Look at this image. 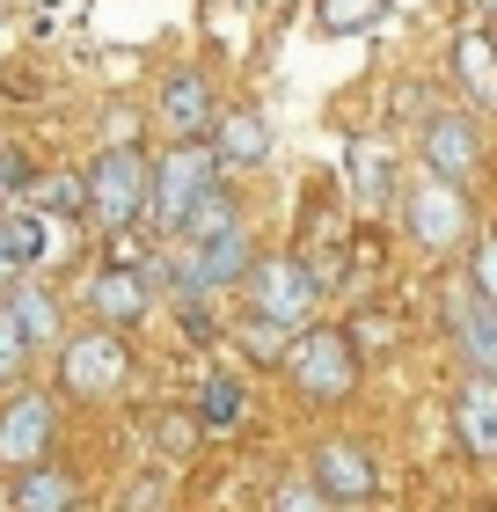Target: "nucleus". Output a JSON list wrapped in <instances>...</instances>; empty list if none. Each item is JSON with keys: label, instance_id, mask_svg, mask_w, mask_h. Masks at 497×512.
<instances>
[{"label": "nucleus", "instance_id": "f257e3e1", "mask_svg": "<svg viewBox=\"0 0 497 512\" xmlns=\"http://www.w3.org/2000/svg\"><path fill=\"white\" fill-rule=\"evenodd\" d=\"M212 183H220V161H212V147H205V139H176V147L154 161L147 205H139V213H147L154 235H176V227L191 220V205L212 191Z\"/></svg>", "mask_w": 497, "mask_h": 512}, {"label": "nucleus", "instance_id": "f03ea898", "mask_svg": "<svg viewBox=\"0 0 497 512\" xmlns=\"http://www.w3.org/2000/svg\"><path fill=\"white\" fill-rule=\"evenodd\" d=\"M286 374L300 403H344L359 388V344H351L337 322H307V330L286 344Z\"/></svg>", "mask_w": 497, "mask_h": 512}, {"label": "nucleus", "instance_id": "7ed1b4c3", "mask_svg": "<svg viewBox=\"0 0 497 512\" xmlns=\"http://www.w3.org/2000/svg\"><path fill=\"white\" fill-rule=\"evenodd\" d=\"M125 381H132V352L117 330L96 322V330L59 337V388L74 403H110V395H125Z\"/></svg>", "mask_w": 497, "mask_h": 512}, {"label": "nucleus", "instance_id": "20e7f679", "mask_svg": "<svg viewBox=\"0 0 497 512\" xmlns=\"http://www.w3.org/2000/svg\"><path fill=\"white\" fill-rule=\"evenodd\" d=\"M147 154L139 147H103L96 161L81 169L88 183V220L103 227V235H125V227L139 220V205H147Z\"/></svg>", "mask_w": 497, "mask_h": 512}, {"label": "nucleus", "instance_id": "39448f33", "mask_svg": "<svg viewBox=\"0 0 497 512\" xmlns=\"http://www.w3.org/2000/svg\"><path fill=\"white\" fill-rule=\"evenodd\" d=\"M242 286H249V315H271V322H286V330H307V322H315L322 278L307 271L300 256H256L242 271Z\"/></svg>", "mask_w": 497, "mask_h": 512}, {"label": "nucleus", "instance_id": "423d86ee", "mask_svg": "<svg viewBox=\"0 0 497 512\" xmlns=\"http://www.w3.org/2000/svg\"><path fill=\"white\" fill-rule=\"evenodd\" d=\"M402 227H410V242L417 249H461L468 242V227H476V205H468L461 183H439V176H417L410 191H402Z\"/></svg>", "mask_w": 497, "mask_h": 512}, {"label": "nucleus", "instance_id": "0eeeda50", "mask_svg": "<svg viewBox=\"0 0 497 512\" xmlns=\"http://www.w3.org/2000/svg\"><path fill=\"white\" fill-rule=\"evenodd\" d=\"M417 161H424V176L468 191V183L483 176V125L468 118V110H432V118H424V139H417Z\"/></svg>", "mask_w": 497, "mask_h": 512}, {"label": "nucleus", "instance_id": "6e6552de", "mask_svg": "<svg viewBox=\"0 0 497 512\" xmlns=\"http://www.w3.org/2000/svg\"><path fill=\"white\" fill-rule=\"evenodd\" d=\"M307 483H315L329 505H366L373 491H381V469H373V454L359 447V439H322Z\"/></svg>", "mask_w": 497, "mask_h": 512}, {"label": "nucleus", "instance_id": "1a4fd4ad", "mask_svg": "<svg viewBox=\"0 0 497 512\" xmlns=\"http://www.w3.org/2000/svg\"><path fill=\"white\" fill-rule=\"evenodd\" d=\"M52 395H15L8 410H0V469H37L44 454H52Z\"/></svg>", "mask_w": 497, "mask_h": 512}, {"label": "nucleus", "instance_id": "9d476101", "mask_svg": "<svg viewBox=\"0 0 497 512\" xmlns=\"http://www.w3.org/2000/svg\"><path fill=\"white\" fill-rule=\"evenodd\" d=\"M154 118H161V132L169 139H205L212 132V81L198 74V66H176L169 81H161V96H154Z\"/></svg>", "mask_w": 497, "mask_h": 512}, {"label": "nucleus", "instance_id": "9b49d317", "mask_svg": "<svg viewBox=\"0 0 497 512\" xmlns=\"http://www.w3.org/2000/svg\"><path fill=\"white\" fill-rule=\"evenodd\" d=\"M81 300H88V315H96L103 330H125V322H139V315L154 308V286L132 264H103V271H88Z\"/></svg>", "mask_w": 497, "mask_h": 512}, {"label": "nucleus", "instance_id": "f8f14e48", "mask_svg": "<svg viewBox=\"0 0 497 512\" xmlns=\"http://www.w3.org/2000/svg\"><path fill=\"white\" fill-rule=\"evenodd\" d=\"M446 330H454V352H461L468 374L497 381V308H490V300H476L461 286L454 300H446Z\"/></svg>", "mask_w": 497, "mask_h": 512}, {"label": "nucleus", "instance_id": "ddd939ff", "mask_svg": "<svg viewBox=\"0 0 497 512\" xmlns=\"http://www.w3.org/2000/svg\"><path fill=\"white\" fill-rule=\"evenodd\" d=\"M205 147H212L220 169H264V161H271V118H264V110H249V103H234V110L212 118Z\"/></svg>", "mask_w": 497, "mask_h": 512}, {"label": "nucleus", "instance_id": "4468645a", "mask_svg": "<svg viewBox=\"0 0 497 512\" xmlns=\"http://www.w3.org/2000/svg\"><path fill=\"white\" fill-rule=\"evenodd\" d=\"M44 256H52V220L30 213V205H0V286L30 278Z\"/></svg>", "mask_w": 497, "mask_h": 512}, {"label": "nucleus", "instance_id": "2eb2a0df", "mask_svg": "<svg viewBox=\"0 0 497 512\" xmlns=\"http://www.w3.org/2000/svg\"><path fill=\"white\" fill-rule=\"evenodd\" d=\"M256 264L249 256V235H212V242H183V286L191 293H212V286H242V271Z\"/></svg>", "mask_w": 497, "mask_h": 512}, {"label": "nucleus", "instance_id": "dca6fc26", "mask_svg": "<svg viewBox=\"0 0 497 512\" xmlns=\"http://www.w3.org/2000/svg\"><path fill=\"white\" fill-rule=\"evenodd\" d=\"M454 439H461L476 461H497V381L468 374V381L454 388Z\"/></svg>", "mask_w": 497, "mask_h": 512}, {"label": "nucleus", "instance_id": "f3484780", "mask_svg": "<svg viewBox=\"0 0 497 512\" xmlns=\"http://www.w3.org/2000/svg\"><path fill=\"white\" fill-rule=\"evenodd\" d=\"M0 308H8V322L22 330V344H30V352H44V344H59V337H66L59 300L44 293V286H30V278H15V286L0 293Z\"/></svg>", "mask_w": 497, "mask_h": 512}, {"label": "nucleus", "instance_id": "a211bd4d", "mask_svg": "<svg viewBox=\"0 0 497 512\" xmlns=\"http://www.w3.org/2000/svg\"><path fill=\"white\" fill-rule=\"evenodd\" d=\"M81 483L59 469V461H37V469H15L8 483V512H74Z\"/></svg>", "mask_w": 497, "mask_h": 512}, {"label": "nucleus", "instance_id": "6ab92c4d", "mask_svg": "<svg viewBox=\"0 0 497 512\" xmlns=\"http://www.w3.org/2000/svg\"><path fill=\"white\" fill-rule=\"evenodd\" d=\"M454 81L468 88V103L497 110V52H490V30H461L454 37Z\"/></svg>", "mask_w": 497, "mask_h": 512}, {"label": "nucleus", "instance_id": "aec40b11", "mask_svg": "<svg viewBox=\"0 0 497 512\" xmlns=\"http://www.w3.org/2000/svg\"><path fill=\"white\" fill-rule=\"evenodd\" d=\"M351 191H359L366 213H381V205L395 198V154L381 147V139H359V147H351Z\"/></svg>", "mask_w": 497, "mask_h": 512}, {"label": "nucleus", "instance_id": "412c9836", "mask_svg": "<svg viewBox=\"0 0 497 512\" xmlns=\"http://www.w3.org/2000/svg\"><path fill=\"white\" fill-rule=\"evenodd\" d=\"M242 227V198L227 191V183H212V191L191 205V220L176 227V242H212V235H234Z\"/></svg>", "mask_w": 497, "mask_h": 512}, {"label": "nucleus", "instance_id": "4be33fe9", "mask_svg": "<svg viewBox=\"0 0 497 512\" xmlns=\"http://www.w3.org/2000/svg\"><path fill=\"white\" fill-rule=\"evenodd\" d=\"M30 213L44 220H88V183L81 176H30Z\"/></svg>", "mask_w": 497, "mask_h": 512}, {"label": "nucleus", "instance_id": "5701e85b", "mask_svg": "<svg viewBox=\"0 0 497 512\" xmlns=\"http://www.w3.org/2000/svg\"><path fill=\"white\" fill-rule=\"evenodd\" d=\"M227 425H242V381L212 374L198 388V432H227Z\"/></svg>", "mask_w": 497, "mask_h": 512}, {"label": "nucleus", "instance_id": "b1692460", "mask_svg": "<svg viewBox=\"0 0 497 512\" xmlns=\"http://www.w3.org/2000/svg\"><path fill=\"white\" fill-rule=\"evenodd\" d=\"M381 15H388V0H315V22H322L329 37H359Z\"/></svg>", "mask_w": 497, "mask_h": 512}, {"label": "nucleus", "instance_id": "393cba45", "mask_svg": "<svg viewBox=\"0 0 497 512\" xmlns=\"http://www.w3.org/2000/svg\"><path fill=\"white\" fill-rule=\"evenodd\" d=\"M242 344H249L256 359H286L293 330H286V322H271V315H249V322H242Z\"/></svg>", "mask_w": 497, "mask_h": 512}, {"label": "nucleus", "instance_id": "a878e982", "mask_svg": "<svg viewBox=\"0 0 497 512\" xmlns=\"http://www.w3.org/2000/svg\"><path fill=\"white\" fill-rule=\"evenodd\" d=\"M468 293L497 308V235H483V242H476V264H468Z\"/></svg>", "mask_w": 497, "mask_h": 512}, {"label": "nucleus", "instance_id": "bb28decb", "mask_svg": "<svg viewBox=\"0 0 497 512\" xmlns=\"http://www.w3.org/2000/svg\"><path fill=\"white\" fill-rule=\"evenodd\" d=\"M271 512H337V505H329L315 483H278V491H271Z\"/></svg>", "mask_w": 497, "mask_h": 512}, {"label": "nucleus", "instance_id": "cd10ccee", "mask_svg": "<svg viewBox=\"0 0 497 512\" xmlns=\"http://www.w3.org/2000/svg\"><path fill=\"white\" fill-rule=\"evenodd\" d=\"M22 359H30V344H22V330L8 322V308H0V381H15Z\"/></svg>", "mask_w": 497, "mask_h": 512}, {"label": "nucleus", "instance_id": "c85d7f7f", "mask_svg": "<svg viewBox=\"0 0 497 512\" xmlns=\"http://www.w3.org/2000/svg\"><path fill=\"white\" fill-rule=\"evenodd\" d=\"M15 191H30V161H22L15 147H0V205H8Z\"/></svg>", "mask_w": 497, "mask_h": 512}, {"label": "nucleus", "instance_id": "c756f323", "mask_svg": "<svg viewBox=\"0 0 497 512\" xmlns=\"http://www.w3.org/2000/svg\"><path fill=\"white\" fill-rule=\"evenodd\" d=\"M161 447H169V454H191V447H198V417H161Z\"/></svg>", "mask_w": 497, "mask_h": 512}, {"label": "nucleus", "instance_id": "7c9ffc66", "mask_svg": "<svg viewBox=\"0 0 497 512\" xmlns=\"http://www.w3.org/2000/svg\"><path fill=\"white\" fill-rule=\"evenodd\" d=\"M476 8H483V15H490V22H497V0H476Z\"/></svg>", "mask_w": 497, "mask_h": 512}, {"label": "nucleus", "instance_id": "2f4dec72", "mask_svg": "<svg viewBox=\"0 0 497 512\" xmlns=\"http://www.w3.org/2000/svg\"><path fill=\"white\" fill-rule=\"evenodd\" d=\"M490 52H497V30H490Z\"/></svg>", "mask_w": 497, "mask_h": 512}, {"label": "nucleus", "instance_id": "473e14b6", "mask_svg": "<svg viewBox=\"0 0 497 512\" xmlns=\"http://www.w3.org/2000/svg\"><path fill=\"white\" fill-rule=\"evenodd\" d=\"M476 512H490V505H476Z\"/></svg>", "mask_w": 497, "mask_h": 512}]
</instances>
